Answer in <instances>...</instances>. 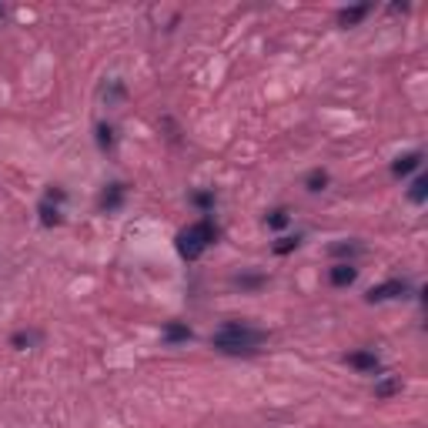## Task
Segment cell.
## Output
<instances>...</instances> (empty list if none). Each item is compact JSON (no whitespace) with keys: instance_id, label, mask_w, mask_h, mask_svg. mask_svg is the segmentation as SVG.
Returning <instances> with one entry per match:
<instances>
[{"instance_id":"6da1fadb","label":"cell","mask_w":428,"mask_h":428,"mask_svg":"<svg viewBox=\"0 0 428 428\" xmlns=\"http://www.w3.org/2000/svg\"><path fill=\"white\" fill-rule=\"evenodd\" d=\"M264 342H268V331L248 321H228L211 335V348H217L221 355H255Z\"/></svg>"},{"instance_id":"7a4b0ae2","label":"cell","mask_w":428,"mask_h":428,"mask_svg":"<svg viewBox=\"0 0 428 428\" xmlns=\"http://www.w3.org/2000/svg\"><path fill=\"white\" fill-rule=\"evenodd\" d=\"M217 235H221V231H217V224H214L211 217H201V221L188 224V228L177 235V255L184 257V261H197V257L217 241Z\"/></svg>"},{"instance_id":"3957f363","label":"cell","mask_w":428,"mask_h":428,"mask_svg":"<svg viewBox=\"0 0 428 428\" xmlns=\"http://www.w3.org/2000/svg\"><path fill=\"white\" fill-rule=\"evenodd\" d=\"M64 197L67 194L61 191V188H50V191L43 194L41 208H37V211H41V224H47V228H50V224H61V204H64Z\"/></svg>"},{"instance_id":"277c9868","label":"cell","mask_w":428,"mask_h":428,"mask_svg":"<svg viewBox=\"0 0 428 428\" xmlns=\"http://www.w3.org/2000/svg\"><path fill=\"white\" fill-rule=\"evenodd\" d=\"M408 295V281H402V278H391V281H385V284H375L364 298L371 301H391V298H405Z\"/></svg>"},{"instance_id":"5b68a950","label":"cell","mask_w":428,"mask_h":428,"mask_svg":"<svg viewBox=\"0 0 428 428\" xmlns=\"http://www.w3.org/2000/svg\"><path fill=\"white\" fill-rule=\"evenodd\" d=\"M344 362L351 364L355 371H364V375H375V371H378V364H382V362H378V355H375V351H368V348H362V351H351Z\"/></svg>"},{"instance_id":"8992f818","label":"cell","mask_w":428,"mask_h":428,"mask_svg":"<svg viewBox=\"0 0 428 428\" xmlns=\"http://www.w3.org/2000/svg\"><path fill=\"white\" fill-rule=\"evenodd\" d=\"M422 150H408V154H402V157H395V164H391V174L395 177H408L411 171H418L422 168Z\"/></svg>"},{"instance_id":"52a82bcc","label":"cell","mask_w":428,"mask_h":428,"mask_svg":"<svg viewBox=\"0 0 428 428\" xmlns=\"http://www.w3.org/2000/svg\"><path fill=\"white\" fill-rule=\"evenodd\" d=\"M355 278H358V268L348 264V261H338V264L328 271V281H331L335 288H348V284H355Z\"/></svg>"},{"instance_id":"ba28073f","label":"cell","mask_w":428,"mask_h":428,"mask_svg":"<svg viewBox=\"0 0 428 428\" xmlns=\"http://www.w3.org/2000/svg\"><path fill=\"white\" fill-rule=\"evenodd\" d=\"M371 14V3H358V7H342L338 10V27H355Z\"/></svg>"},{"instance_id":"9c48e42d","label":"cell","mask_w":428,"mask_h":428,"mask_svg":"<svg viewBox=\"0 0 428 428\" xmlns=\"http://www.w3.org/2000/svg\"><path fill=\"white\" fill-rule=\"evenodd\" d=\"M124 184H107V191L101 194V211H117L124 204Z\"/></svg>"},{"instance_id":"30bf717a","label":"cell","mask_w":428,"mask_h":428,"mask_svg":"<svg viewBox=\"0 0 428 428\" xmlns=\"http://www.w3.org/2000/svg\"><path fill=\"white\" fill-rule=\"evenodd\" d=\"M164 342H168V344L191 342V328H188V324H181V321H168V324H164Z\"/></svg>"},{"instance_id":"8fae6325","label":"cell","mask_w":428,"mask_h":428,"mask_svg":"<svg viewBox=\"0 0 428 428\" xmlns=\"http://www.w3.org/2000/svg\"><path fill=\"white\" fill-rule=\"evenodd\" d=\"M398 391H402V378H395V375L375 382V398H391V395H398Z\"/></svg>"},{"instance_id":"7c38bea8","label":"cell","mask_w":428,"mask_h":428,"mask_svg":"<svg viewBox=\"0 0 428 428\" xmlns=\"http://www.w3.org/2000/svg\"><path fill=\"white\" fill-rule=\"evenodd\" d=\"M425 197H428V177L418 174V177L411 181V188H408V201H411V204H425Z\"/></svg>"},{"instance_id":"4fadbf2b","label":"cell","mask_w":428,"mask_h":428,"mask_svg":"<svg viewBox=\"0 0 428 428\" xmlns=\"http://www.w3.org/2000/svg\"><path fill=\"white\" fill-rule=\"evenodd\" d=\"M37 342H41V331H14L10 335V348H17V351H23V348H30Z\"/></svg>"},{"instance_id":"5bb4252c","label":"cell","mask_w":428,"mask_h":428,"mask_svg":"<svg viewBox=\"0 0 428 428\" xmlns=\"http://www.w3.org/2000/svg\"><path fill=\"white\" fill-rule=\"evenodd\" d=\"M304 188L308 191H324L328 188V171H321V168H315V171H308V177H304Z\"/></svg>"},{"instance_id":"9a60e30c","label":"cell","mask_w":428,"mask_h":428,"mask_svg":"<svg viewBox=\"0 0 428 428\" xmlns=\"http://www.w3.org/2000/svg\"><path fill=\"white\" fill-rule=\"evenodd\" d=\"M97 144H101V150H114V144H117V134H114L110 124H97Z\"/></svg>"},{"instance_id":"2e32d148","label":"cell","mask_w":428,"mask_h":428,"mask_svg":"<svg viewBox=\"0 0 428 428\" xmlns=\"http://www.w3.org/2000/svg\"><path fill=\"white\" fill-rule=\"evenodd\" d=\"M301 244V237L295 235H288V237H278V241H275V244H271V251H275V255H291V251H295V248H298Z\"/></svg>"},{"instance_id":"e0dca14e","label":"cell","mask_w":428,"mask_h":428,"mask_svg":"<svg viewBox=\"0 0 428 428\" xmlns=\"http://www.w3.org/2000/svg\"><path fill=\"white\" fill-rule=\"evenodd\" d=\"M124 94H128V90H124V84H121V81H110V84L104 87V101H107V104H117V101H124Z\"/></svg>"},{"instance_id":"ac0fdd59","label":"cell","mask_w":428,"mask_h":428,"mask_svg":"<svg viewBox=\"0 0 428 428\" xmlns=\"http://www.w3.org/2000/svg\"><path fill=\"white\" fill-rule=\"evenodd\" d=\"M191 204H194V208H201V211H211V208H214V191L191 194Z\"/></svg>"},{"instance_id":"d6986e66","label":"cell","mask_w":428,"mask_h":428,"mask_svg":"<svg viewBox=\"0 0 428 428\" xmlns=\"http://www.w3.org/2000/svg\"><path fill=\"white\" fill-rule=\"evenodd\" d=\"M288 221H291V214L284 211V208H278V211L268 214V228H275V231H281V228H284Z\"/></svg>"},{"instance_id":"ffe728a7","label":"cell","mask_w":428,"mask_h":428,"mask_svg":"<svg viewBox=\"0 0 428 428\" xmlns=\"http://www.w3.org/2000/svg\"><path fill=\"white\" fill-rule=\"evenodd\" d=\"M237 284H241V288H261V284H264V275H241Z\"/></svg>"},{"instance_id":"44dd1931","label":"cell","mask_w":428,"mask_h":428,"mask_svg":"<svg viewBox=\"0 0 428 428\" xmlns=\"http://www.w3.org/2000/svg\"><path fill=\"white\" fill-rule=\"evenodd\" d=\"M355 251H358L355 244H335V248H331V255H355Z\"/></svg>"}]
</instances>
